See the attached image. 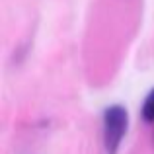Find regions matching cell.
Returning <instances> with one entry per match:
<instances>
[{"label":"cell","mask_w":154,"mask_h":154,"mask_svg":"<svg viewBox=\"0 0 154 154\" xmlns=\"http://www.w3.org/2000/svg\"><path fill=\"white\" fill-rule=\"evenodd\" d=\"M129 127V113L123 105H109L103 111V148L105 154H117Z\"/></svg>","instance_id":"cell-1"},{"label":"cell","mask_w":154,"mask_h":154,"mask_svg":"<svg viewBox=\"0 0 154 154\" xmlns=\"http://www.w3.org/2000/svg\"><path fill=\"white\" fill-rule=\"evenodd\" d=\"M140 115H143L144 123H154V88L146 94L143 102V107H140Z\"/></svg>","instance_id":"cell-2"}]
</instances>
